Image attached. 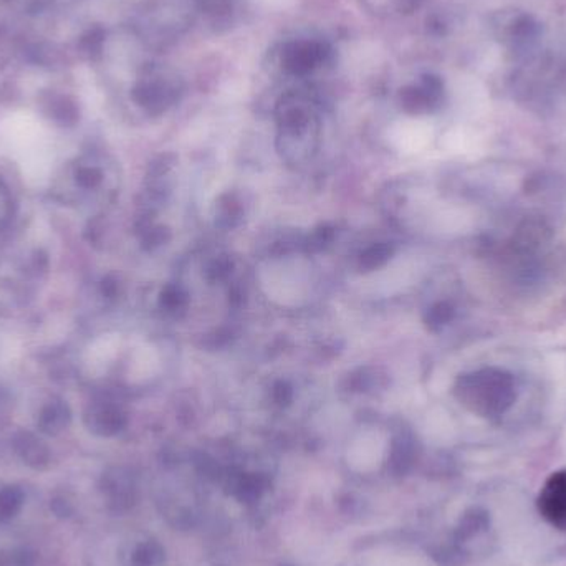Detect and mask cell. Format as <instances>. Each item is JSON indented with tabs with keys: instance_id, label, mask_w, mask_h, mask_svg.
Wrapping results in <instances>:
<instances>
[{
	"instance_id": "cell-1",
	"label": "cell",
	"mask_w": 566,
	"mask_h": 566,
	"mask_svg": "<svg viewBox=\"0 0 566 566\" xmlns=\"http://www.w3.org/2000/svg\"><path fill=\"white\" fill-rule=\"evenodd\" d=\"M537 503L541 516L552 527L566 532V469L548 477Z\"/></svg>"
},
{
	"instance_id": "cell-2",
	"label": "cell",
	"mask_w": 566,
	"mask_h": 566,
	"mask_svg": "<svg viewBox=\"0 0 566 566\" xmlns=\"http://www.w3.org/2000/svg\"><path fill=\"white\" fill-rule=\"evenodd\" d=\"M322 49L313 43L295 45L292 52L287 55V66L294 72H307L320 62Z\"/></svg>"
}]
</instances>
